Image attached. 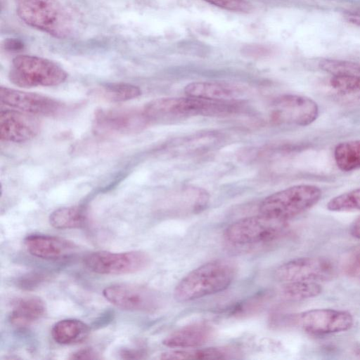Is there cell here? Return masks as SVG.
Here are the masks:
<instances>
[{"label": "cell", "instance_id": "9c48e42d", "mask_svg": "<svg viewBox=\"0 0 360 360\" xmlns=\"http://www.w3.org/2000/svg\"><path fill=\"white\" fill-rule=\"evenodd\" d=\"M334 264L319 257H300L290 260L275 271L276 278L281 282L327 281L335 275Z\"/></svg>", "mask_w": 360, "mask_h": 360}, {"label": "cell", "instance_id": "2e32d148", "mask_svg": "<svg viewBox=\"0 0 360 360\" xmlns=\"http://www.w3.org/2000/svg\"><path fill=\"white\" fill-rule=\"evenodd\" d=\"M214 333L212 326L207 323H195L184 326L167 336L162 342L171 348H193L208 342Z\"/></svg>", "mask_w": 360, "mask_h": 360}, {"label": "cell", "instance_id": "30bf717a", "mask_svg": "<svg viewBox=\"0 0 360 360\" xmlns=\"http://www.w3.org/2000/svg\"><path fill=\"white\" fill-rule=\"evenodd\" d=\"M319 115V108L310 98L285 94L276 98L271 103V118L278 124L307 126Z\"/></svg>", "mask_w": 360, "mask_h": 360}, {"label": "cell", "instance_id": "6da1fadb", "mask_svg": "<svg viewBox=\"0 0 360 360\" xmlns=\"http://www.w3.org/2000/svg\"><path fill=\"white\" fill-rule=\"evenodd\" d=\"M240 102L236 100H210L198 97L160 98L143 108L149 124L192 116L217 117L236 112Z\"/></svg>", "mask_w": 360, "mask_h": 360}, {"label": "cell", "instance_id": "7c38bea8", "mask_svg": "<svg viewBox=\"0 0 360 360\" xmlns=\"http://www.w3.org/2000/svg\"><path fill=\"white\" fill-rule=\"evenodd\" d=\"M0 103L33 115H56L65 108V104L49 96L4 86L0 87Z\"/></svg>", "mask_w": 360, "mask_h": 360}, {"label": "cell", "instance_id": "e575fe53", "mask_svg": "<svg viewBox=\"0 0 360 360\" xmlns=\"http://www.w3.org/2000/svg\"><path fill=\"white\" fill-rule=\"evenodd\" d=\"M345 18L348 22L360 26V11H354L347 13Z\"/></svg>", "mask_w": 360, "mask_h": 360}, {"label": "cell", "instance_id": "d590c367", "mask_svg": "<svg viewBox=\"0 0 360 360\" xmlns=\"http://www.w3.org/2000/svg\"><path fill=\"white\" fill-rule=\"evenodd\" d=\"M356 354L358 356L359 358H360V349L356 352Z\"/></svg>", "mask_w": 360, "mask_h": 360}, {"label": "cell", "instance_id": "603a6c76", "mask_svg": "<svg viewBox=\"0 0 360 360\" xmlns=\"http://www.w3.org/2000/svg\"><path fill=\"white\" fill-rule=\"evenodd\" d=\"M230 352L224 348L208 347L198 349L172 350L161 354V359H224Z\"/></svg>", "mask_w": 360, "mask_h": 360}, {"label": "cell", "instance_id": "5b68a950", "mask_svg": "<svg viewBox=\"0 0 360 360\" xmlns=\"http://www.w3.org/2000/svg\"><path fill=\"white\" fill-rule=\"evenodd\" d=\"M67 72L57 63L41 57L20 55L13 58L8 77L20 87L53 86L62 84Z\"/></svg>", "mask_w": 360, "mask_h": 360}, {"label": "cell", "instance_id": "52a82bcc", "mask_svg": "<svg viewBox=\"0 0 360 360\" xmlns=\"http://www.w3.org/2000/svg\"><path fill=\"white\" fill-rule=\"evenodd\" d=\"M150 256L139 250L123 252L97 251L84 259V266L91 271L103 275L134 274L147 268Z\"/></svg>", "mask_w": 360, "mask_h": 360}, {"label": "cell", "instance_id": "cb8c5ba5", "mask_svg": "<svg viewBox=\"0 0 360 360\" xmlns=\"http://www.w3.org/2000/svg\"><path fill=\"white\" fill-rule=\"evenodd\" d=\"M96 94L108 101L123 102L137 98L141 91L138 86L128 83H108L98 88Z\"/></svg>", "mask_w": 360, "mask_h": 360}, {"label": "cell", "instance_id": "d6986e66", "mask_svg": "<svg viewBox=\"0 0 360 360\" xmlns=\"http://www.w3.org/2000/svg\"><path fill=\"white\" fill-rule=\"evenodd\" d=\"M90 328L84 322L75 319H63L56 323L51 329V336L60 345H72L84 341Z\"/></svg>", "mask_w": 360, "mask_h": 360}, {"label": "cell", "instance_id": "7402d4cb", "mask_svg": "<svg viewBox=\"0 0 360 360\" xmlns=\"http://www.w3.org/2000/svg\"><path fill=\"white\" fill-rule=\"evenodd\" d=\"M334 157L340 169L349 172L360 168V140L339 143L335 148Z\"/></svg>", "mask_w": 360, "mask_h": 360}, {"label": "cell", "instance_id": "484cf974", "mask_svg": "<svg viewBox=\"0 0 360 360\" xmlns=\"http://www.w3.org/2000/svg\"><path fill=\"white\" fill-rule=\"evenodd\" d=\"M327 209L332 212L360 210V187L332 198Z\"/></svg>", "mask_w": 360, "mask_h": 360}, {"label": "cell", "instance_id": "f1b7e54d", "mask_svg": "<svg viewBox=\"0 0 360 360\" xmlns=\"http://www.w3.org/2000/svg\"><path fill=\"white\" fill-rule=\"evenodd\" d=\"M50 275L42 272H32L21 277L18 281L20 288L23 289H33L47 281Z\"/></svg>", "mask_w": 360, "mask_h": 360}, {"label": "cell", "instance_id": "e0dca14e", "mask_svg": "<svg viewBox=\"0 0 360 360\" xmlns=\"http://www.w3.org/2000/svg\"><path fill=\"white\" fill-rule=\"evenodd\" d=\"M46 312V304L41 299L34 296L25 297L14 304L9 321L14 326L24 328L41 319Z\"/></svg>", "mask_w": 360, "mask_h": 360}, {"label": "cell", "instance_id": "8fae6325", "mask_svg": "<svg viewBox=\"0 0 360 360\" xmlns=\"http://www.w3.org/2000/svg\"><path fill=\"white\" fill-rule=\"evenodd\" d=\"M295 321L304 331L314 335L345 332L354 325V318L349 312L333 309L302 311L297 315Z\"/></svg>", "mask_w": 360, "mask_h": 360}, {"label": "cell", "instance_id": "9a60e30c", "mask_svg": "<svg viewBox=\"0 0 360 360\" xmlns=\"http://www.w3.org/2000/svg\"><path fill=\"white\" fill-rule=\"evenodd\" d=\"M32 255L44 259H58L74 253L77 246L70 240L58 236L32 234L24 240Z\"/></svg>", "mask_w": 360, "mask_h": 360}, {"label": "cell", "instance_id": "d4e9b609", "mask_svg": "<svg viewBox=\"0 0 360 360\" xmlns=\"http://www.w3.org/2000/svg\"><path fill=\"white\" fill-rule=\"evenodd\" d=\"M321 291V286L312 281L285 283L281 289L282 297L291 301H300L315 297L320 295Z\"/></svg>", "mask_w": 360, "mask_h": 360}, {"label": "cell", "instance_id": "5bb4252c", "mask_svg": "<svg viewBox=\"0 0 360 360\" xmlns=\"http://www.w3.org/2000/svg\"><path fill=\"white\" fill-rule=\"evenodd\" d=\"M40 123L33 115L15 110L0 111V137L2 141L22 143L34 138Z\"/></svg>", "mask_w": 360, "mask_h": 360}, {"label": "cell", "instance_id": "f546056e", "mask_svg": "<svg viewBox=\"0 0 360 360\" xmlns=\"http://www.w3.org/2000/svg\"><path fill=\"white\" fill-rule=\"evenodd\" d=\"M346 271L351 277L360 281V249L349 257L346 264Z\"/></svg>", "mask_w": 360, "mask_h": 360}, {"label": "cell", "instance_id": "83f0119b", "mask_svg": "<svg viewBox=\"0 0 360 360\" xmlns=\"http://www.w3.org/2000/svg\"><path fill=\"white\" fill-rule=\"evenodd\" d=\"M205 1L221 8L236 11L248 12L251 9L250 4L245 0H205Z\"/></svg>", "mask_w": 360, "mask_h": 360}, {"label": "cell", "instance_id": "4fadbf2b", "mask_svg": "<svg viewBox=\"0 0 360 360\" xmlns=\"http://www.w3.org/2000/svg\"><path fill=\"white\" fill-rule=\"evenodd\" d=\"M98 132L125 134L141 131L148 124L143 109L117 108L98 110L94 117Z\"/></svg>", "mask_w": 360, "mask_h": 360}, {"label": "cell", "instance_id": "ac0fdd59", "mask_svg": "<svg viewBox=\"0 0 360 360\" xmlns=\"http://www.w3.org/2000/svg\"><path fill=\"white\" fill-rule=\"evenodd\" d=\"M184 91L188 96L210 100H235L240 90L233 85L212 82H195L185 86Z\"/></svg>", "mask_w": 360, "mask_h": 360}, {"label": "cell", "instance_id": "d6a6232c", "mask_svg": "<svg viewBox=\"0 0 360 360\" xmlns=\"http://www.w3.org/2000/svg\"><path fill=\"white\" fill-rule=\"evenodd\" d=\"M22 46L23 44L16 39H9L4 41V47L9 50H19Z\"/></svg>", "mask_w": 360, "mask_h": 360}, {"label": "cell", "instance_id": "4316f807", "mask_svg": "<svg viewBox=\"0 0 360 360\" xmlns=\"http://www.w3.org/2000/svg\"><path fill=\"white\" fill-rule=\"evenodd\" d=\"M319 67L333 76H360V63L355 62L324 59Z\"/></svg>", "mask_w": 360, "mask_h": 360}, {"label": "cell", "instance_id": "ba28073f", "mask_svg": "<svg viewBox=\"0 0 360 360\" xmlns=\"http://www.w3.org/2000/svg\"><path fill=\"white\" fill-rule=\"evenodd\" d=\"M104 297L120 309L141 312H153L161 304V297L154 290L134 283H116L103 290Z\"/></svg>", "mask_w": 360, "mask_h": 360}, {"label": "cell", "instance_id": "8992f818", "mask_svg": "<svg viewBox=\"0 0 360 360\" xmlns=\"http://www.w3.org/2000/svg\"><path fill=\"white\" fill-rule=\"evenodd\" d=\"M287 221L260 214L240 219L230 224L224 231L226 239L236 245L269 242L285 231Z\"/></svg>", "mask_w": 360, "mask_h": 360}, {"label": "cell", "instance_id": "277c9868", "mask_svg": "<svg viewBox=\"0 0 360 360\" xmlns=\"http://www.w3.org/2000/svg\"><path fill=\"white\" fill-rule=\"evenodd\" d=\"M321 189L314 185L291 186L266 197L259 206L260 214L287 221L316 205Z\"/></svg>", "mask_w": 360, "mask_h": 360}, {"label": "cell", "instance_id": "ffe728a7", "mask_svg": "<svg viewBox=\"0 0 360 360\" xmlns=\"http://www.w3.org/2000/svg\"><path fill=\"white\" fill-rule=\"evenodd\" d=\"M49 219L50 224L56 229H79L86 224V214L81 207H63L54 210Z\"/></svg>", "mask_w": 360, "mask_h": 360}, {"label": "cell", "instance_id": "44dd1931", "mask_svg": "<svg viewBox=\"0 0 360 360\" xmlns=\"http://www.w3.org/2000/svg\"><path fill=\"white\" fill-rule=\"evenodd\" d=\"M330 84L338 98L347 103L360 105V76H333Z\"/></svg>", "mask_w": 360, "mask_h": 360}, {"label": "cell", "instance_id": "1f68e13d", "mask_svg": "<svg viewBox=\"0 0 360 360\" xmlns=\"http://www.w3.org/2000/svg\"><path fill=\"white\" fill-rule=\"evenodd\" d=\"M145 353L142 350L135 349H124L120 351V356L123 359H142Z\"/></svg>", "mask_w": 360, "mask_h": 360}, {"label": "cell", "instance_id": "3957f363", "mask_svg": "<svg viewBox=\"0 0 360 360\" xmlns=\"http://www.w3.org/2000/svg\"><path fill=\"white\" fill-rule=\"evenodd\" d=\"M19 18L27 25L57 38L67 37L72 30L68 11L57 0H15Z\"/></svg>", "mask_w": 360, "mask_h": 360}, {"label": "cell", "instance_id": "7a4b0ae2", "mask_svg": "<svg viewBox=\"0 0 360 360\" xmlns=\"http://www.w3.org/2000/svg\"><path fill=\"white\" fill-rule=\"evenodd\" d=\"M236 268L232 262L217 259L204 264L183 278L174 290V297L185 302L226 290L233 282Z\"/></svg>", "mask_w": 360, "mask_h": 360}, {"label": "cell", "instance_id": "4dcf8cb0", "mask_svg": "<svg viewBox=\"0 0 360 360\" xmlns=\"http://www.w3.org/2000/svg\"><path fill=\"white\" fill-rule=\"evenodd\" d=\"M70 359H98L99 354L91 348H84L72 353Z\"/></svg>", "mask_w": 360, "mask_h": 360}, {"label": "cell", "instance_id": "836d02e7", "mask_svg": "<svg viewBox=\"0 0 360 360\" xmlns=\"http://www.w3.org/2000/svg\"><path fill=\"white\" fill-rule=\"evenodd\" d=\"M349 233L354 238L360 239V217L351 224Z\"/></svg>", "mask_w": 360, "mask_h": 360}]
</instances>
